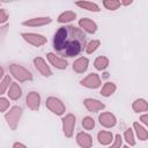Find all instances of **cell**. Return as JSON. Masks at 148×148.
<instances>
[{
    "label": "cell",
    "instance_id": "obj_16",
    "mask_svg": "<svg viewBox=\"0 0 148 148\" xmlns=\"http://www.w3.org/2000/svg\"><path fill=\"white\" fill-rule=\"evenodd\" d=\"M76 142L81 148H91L92 147V138L90 134L86 132H80L76 134Z\"/></svg>",
    "mask_w": 148,
    "mask_h": 148
},
{
    "label": "cell",
    "instance_id": "obj_8",
    "mask_svg": "<svg viewBox=\"0 0 148 148\" xmlns=\"http://www.w3.org/2000/svg\"><path fill=\"white\" fill-rule=\"evenodd\" d=\"M80 83H81V86H83L88 89H97L98 87H101V77L96 73H90L86 77H83L80 81Z\"/></svg>",
    "mask_w": 148,
    "mask_h": 148
},
{
    "label": "cell",
    "instance_id": "obj_3",
    "mask_svg": "<svg viewBox=\"0 0 148 148\" xmlns=\"http://www.w3.org/2000/svg\"><path fill=\"white\" fill-rule=\"evenodd\" d=\"M9 72L12 76L18 82H27L32 80V74L27 68H24L18 64H12L9 66Z\"/></svg>",
    "mask_w": 148,
    "mask_h": 148
},
{
    "label": "cell",
    "instance_id": "obj_31",
    "mask_svg": "<svg viewBox=\"0 0 148 148\" xmlns=\"http://www.w3.org/2000/svg\"><path fill=\"white\" fill-rule=\"evenodd\" d=\"M9 104H10V102H9L7 98L0 96V112L7 111V110L9 109Z\"/></svg>",
    "mask_w": 148,
    "mask_h": 148
},
{
    "label": "cell",
    "instance_id": "obj_37",
    "mask_svg": "<svg viewBox=\"0 0 148 148\" xmlns=\"http://www.w3.org/2000/svg\"><path fill=\"white\" fill-rule=\"evenodd\" d=\"M123 148H130V147H128V146H125V147H123Z\"/></svg>",
    "mask_w": 148,
    "mask_h": 148
},
{
    "label": "cell",
    "instance_id": "obj_35",
    "mask_svg": "<svg viewBox=\"0 0 148 148\" xmlns=\"http://www.w3.org/2000/svg\"><path fill=\"white\" fill-rule=\"evenodd\" d=\"M133 1L132 0H121L120 1V6L123 5V6H128V5H131Z\"/></svg>",
    "mask_w": 148,
    "mask_h": 148
},
{
    "label": "cell",
    "instance_id": "obj_26",
    "mask_svg": "<svg viewBox=\"0 0 148 148\" xmlns=\"http://www.w3.org/2000/svg\"><path fill=\"white\" fill-rule=\"evenodd\" d=\"M124 139L127 142V145H130L131 147L135 146V138H134V132L132 128H127L124 132Z\"/></svg>",
    "mask_w": 148,
    "mask_h": 148
},
{
    "label": "cell",
    "instance_id": "obj_27",
    "mask_svg": "<svg viewBox=\"0 0 148 148\" xmlns=\"http://www.w3.org/2000/svg\"><path fill=\"white\" fill-rule=\"evenodd\" d=\"M10 83H12V80H10V76H9V75L5 76V77L0 81V96H2L5 92L8 91V88H9V86H10Z\"/></svg>",
    "mask_w": 148,
    "mask_h": 148
},
{
    "label": "cell",
    "instance_id": "obj_9",
    "mask_svg": "<svg viewBox=\"0 0 148 148\" xmlns=\"http://www.w3.org/2000/svg\"><path fill=\"white\" fill-rule=\"evenodd\" d=\"M46 58H47L50 65H52V66H53L54 68H57V69L62 71V69H66L67 66H68L67 60H65V58L59 57V56H57V54L53 53V52H49V53L46 54Z\"/></svg>",
    "mask_w": 148,
    "mask_h": 148
},
{
    "label": "cell",
    "instance_id": "obj_11",
    "mask_svg": "<svg viewBox=\"0 0 148 148\" xmlns=\"http://www.w3.org/2000/svg\"><path fill=\"white\" fill-rule=\"evenodd\" d=\"M98 121L99 124L105 127V128H111V127H114L116 124H117V118L113 113L111 112H102L99 116H98Z\"/></svg>",
    "mask_w": 148,
    "mask_h": 148
},
{
    "label": "cell",
    "instance_id": "obj_12",
    "mask_svg": "<svg viewBox=\"0 0 148 148\" xmlns=\"http://www.w3.org/2000/svg\"><path fill=\"white\" fill-rule=\"evenodd\" d=\"M25 104L30 110L37 111L40 106V95L37 91H30L25 98Z\"/></svg>",
    "mask_w": 148,
    "mask_h": 148
},
{
    "label": "cell",
    "instance_id": "obj_25",
    "mask_svg": "<svg viewBox=\"0 0 148 148\" xmlns=\"http://www.w3.org/2000/svg\"><path fill=\"white\" fill-rule=\"evenodd\" d=\"M99 45H101V42L98 40V39H92V40H90L89 43H87V45H86V52L88 53V54H91V53H94L98 47H99Z\"/></svg>",
    "mask_w": 148,
    "mask_h": 148
},
{
    "label": "cell",
    "instance_id": "obj_19",
    "mask_svg": "<svg viewBox=\"0 0 148 148\" xmlns=\"http://www.w3.org/2000/svg\"><path fill=\"white\" fill-rule=\"evenodd\" d=\"M132 109L134 112L136 113H142V112H147L148 111V103L145 98H138L133 102L132 104Z\"/></svg>",
    "mask_w": 148,
    "mask_h": 148
},
{
    "label": "cell",
    "instance_id": "obj_30",
    "mask_svg": "<svg viewBox=\"0 0 148 148\" xmlns=\"http://www.w3.org/2000/svg\"><path fill=\"white\" fill-rule=\"evenodd\" d=\"M121 146H123V136L120 134H116L109 148H121Z\"/></svg>",
    "mask_w": 148,
    "mask_h": 148
},
{
    "label": "cell",
    "instance_id": "obj_15",
    "mask_svg": "<svg viewBox=\"0 0 148 148\" xmlns=\"http://www.w3.org/2000/svg\"><path fill=\"white\" fill-rule=\"evenodd\" d=\"M88 66H89V60L86 57H80V58L75 59L74 62H73V65H72L73 71L75 73H79V74L84 73L88 69Z\"/></svg>",
    "mask_w": 148,
    "mask_h": 148
},
{
    "label": "cell",
    "instance_id": "obj_29",
    "mask_svg": "<svg viewBox=\"0 0 148 148\" xmlns=\"http://www.w3.org/2000/svg\"><path fill=\"white\" fill-rule=\"evenodd\" d=\"M82 126H83L84 130L91 131V130L95 127V120H94L91 117L87 116V117H84V118L82 119Z\"/></svg>",
    "mask_w": 148,
    "mask_h": 148
},
{
    "label": "cell",
    "instance_id": "obj_36",
    "mask_svg": "<svg viewBox=\"0 0 148 148\" xmlns=\"http://www.w3.org/2000/svg\"><path fill=\"white\" fill-rule=\"evenodd\" d=\"M3 77H5V72H3V68L0 67V81H1Z\"/></svg>",
    "mask_w": 148,
    "mask_h": 148
},
{
    "label": "cell",
    "instance_id": "obj_24",
    "mask_svg": "<svg viewBox=\"0 0 148 148\" xmlns=\"http://www.w3.org/2000/svg\"><path fill=\"white\" fill-rule=\"evenodd\" d=\"M108 66H109V58L108 57L99 56L94 61V67L97 71H104L105 68H108Z\"/></svg>",
    "mask_w": 148,
    "mask_h": 148
},
{
    "label": "cell",
    "instance_id": "obj_14",
    "mask_svg": "<svg viewBox=\"0 0 148 148\" xmlns=\"http://www.w3.org/2000/svg\"><path fill=\"white\" fill-rule=\"evenodd\" d=\"M83 105L86 106V109L89 112H97V111H101L105 108L104 103H102L101 101L95 99V98H86L83 101Z\"/></svg>",
    "mask_w": 148,
    "mask_h": 148
},
{
    "label": "cell",
    "instance_id": "obj_32",
    "mask_svg": "<svg viewBox=\"0 0 148 148\" xmlns=\"http://www.w3.org/2000/svg\"><path fill=\"white\" fill-rule=\"evenodd\" d=\"M8 14H7V12L5 10V9H0V24H2V23H6L7 21H8Z\"/></svg>",
    "mask_w": 148,
    "mask_h": 148
},
{
    "label": "cell",
    "instance_id": "obj_23",
    "mask_svg": "<svg viewBox=\"0 0 148 148\" xmlns=\"http://www.w3.org/2000/svg\"><path fill=\"white\" fill-rule=\"evenodd\" d=\"M116 89H117V86L113 82H106L103 84V87L101 89V95L104 97H110L111 95L114 94Z\"/></svg>",
    "mask_w": 148,
    "mask_h": 148
},
{
    "label": "cell",
    "instance_id": "obj_34",
    "mask_svg": "<svg viewBox=\"0 0 148 148\" xmlns=\"http://www.w3.org/2000/svg\"><path fill=\"white\" fill-rule=\"evenodd\" d=\"M13 148H28V147L24 143H22V142H14Z\"/></svg>",
    "mask_w": 148,
    "mask_h": 148
},
{
    "label": "cell",
    "instance_id": "obj_18",
    "mask_svg": "<svg viewBox=\"0 0 148 148\" xmlns=\"http://www.w3.org/2000/svg\"><path fill=\"white\" fill-rule=\"evenodd\" d=\"M75 5L82 9H86L88 12H92V13H98L101 10L99 6L96 3V2H92V1H76Z\"/></svg>",
    "mask_w": 148,
    "mask_h": 148
},
{
    "label": "cell",
    "instance_id": "obj_7",
    "mask_svg": "<svg viewBox=\"0 0 148 148\" xmlns=\"http://www.w3.org/2000/svg\"><path fill=\"white\" fill-rule=\"evenodd\" d=\"M34 66H35L36 71H37L40 75H43V76H45V77H49V76L52 75V71H51L50 66L47 65V62L45 61L44 58H42V57H36V58L34 59Z\"/></svg>",
    "mask_w": 148,
    "mask_h": 148
},
{
    "label": "cell",
    "instance_id": "obj_5",
    "mask_svg": "<svg viewBox=\"0 0 148 148\" xmlns=\"http://www.w3.org/2000/svg\"><path fill=\"white\" fill-rule=\"evenodd\" d=\"M75 123H76V118L74 114L72 113H67L62 119H61V124H62V133L66 138H72L74 134V127H75Z\"/></svg>",
    "mask_w": 148,
    "mask_h": 148
},
{
    "label": "cell",
    "instance_id": "obj_17",
    "mask_svg": "<svg viewBox=\"0 0 148 148\" xmlns=\"http://www.w3.org/2000/svg\"><path fill=\"white\" fill-rule=\"evenodd\" d=\"M7 94H8L9 99H12V101H17V99L22 96V88L18 86L17 82H12L10 86H9V88H8Z\"/></svg>",
    "mask_w": 148,
    "mask_h": 148
},
{
    "label": "cell",
    "instance_id": "obj_10",
    "mask_svg": "<svg viewBox=\"0 0 148 148\" xmlns=\"http://www.w3.org/2000/svg\"><path fill=\"white\" fill-rule=\"evenodd\" d=\"M52 22V18L49 16H39V17H32L29 18L24 22H22V24L24 27H31V28H37V27H43V25H47Z\"/></svg>",
    "mask_w": 148,
    "mask_h": 148
},
{
    "label": "cell",
    "instance_id": "obj_28",
    "mask_svg": "<svg viewBox=\"0 0 148 148\" xmlns=\"http://www.w3.org/2000/svg\"><path fill=\"white\" fill-rule=\"evenodd\" d=\"M103 6L109 10H116L120 7V1L119 0H104Z\"/></svg>",
    "mask_w": 148,
    "mask_h": 148
},
{
    "label": "cell",
    "instance_id": "obj_13",
    "mask_svg": "<svg viewBox=\"0 0 148 148\" xmlns=\"http://www.w3.org/2000/svg\"><path fill=\"white\" fill-rule=\"evenodd\" d=\"M79 27L82 31L87 34H95L97 31V24L89 17H83L79 21Z\"/></svg>",
    "mask_w": 148,
    "mask_h": 148
},
{
    "label": "cell",
    "instance_id": "obj_21",
    "mask_svg": "<svg viewBox=\"0 0 148 148\" xmlns=\"http://www.w3.org/2000/svg\"><path fill=\"white\" fill-rule=\"evenodd\" d=\"M97 140H98L99 145L108 146L113 141V134L109 131H101L97 134Z\"/></svg>",
    "mask_w": 148,
    "mask_h": 148
},
{
    "label": "cell",
    "instance_id": "obj_33",
    "mask_svg": "<svg viewBox=\"0 0 148 148\" xmlns=\"http://www.w3.org/2000/svg\"><path fill=\"white\" fill-rule=\"evenodd\" d=\"M140 121H141L145 126H147V125H148V114H147V113L142 114V116L140 117Z\"/></svg>",
    "mask_w": 148,
    "mask_h": 148
},
{
    "label": "cell",
    "instance_id": "obj_1",
    "mask_svg": "<svg viewBox=\"0 0 148 148\" xmlns=\"http://www.w3.org/2000/svg\"><path fill=\"white\" fill-rule=\"evenodd\" d=\"M86 45L84 32L72 24L60 27L53 37V49L62 57H75L86 49Z\"/></svg>",
    "mask_w": 148,
    "mask_h": 148
},
{
    "label": "cell",
    "instance_id": "obj_20",
    "mask_svg": "<svg viewBox=\"0 0 148 148\" xmlns=\"http://www.w3.org/2000/svg\"><path fill=\"white\" fill-rule=\"evenodd\" d=\"M133 130H134L133 132H135V134H136V136L139 138V140L146 141V140L148 139V131H147L146 127L142 126L140 123H138V121L133 123Z\"/></svg>",
    "mask_w": 148,
    "mask_h": 148
},
{
    "label": "cell",
    "instance_id": "obj_22",
    "mask_svg": "<svg viewBox=\"0 0 148 148\" xmlns=\"http://www.w3.org/2000/svg\"><path fill=\"white\" fill-rule=\"evenodd\" d=\"M76 18V14L73 12V10H66V12H62L59 16H58V22L59 23H62V24H66V23H71L72 21H74Z\"/></svg>",
    "mask_w": 148,
    "mask_h": 148
},
{
    "label": "cell",
    "instance_id": "obj_2",
    "mask_svg": "<svg viewBox=\"0 0 148 148\" xmlns=\"http://www.w3.org/2000/svg\"><path fill=\"white\" fill-rule=\"evenodd\" d=\"M21 117H22V109L17 105L12 106L9 109V111H7L5 113V120H6L7 125L9 126V128L13 131H15L17 128Z\"/></svg>",
    "mask_w": 148,
    "mask_h": 148
},
{
    "label": "cell",
    "instance_id": "obj_4",
    "mask_svg": "<svg viewBox=\"0 0 148 148\" xmlns=\"http://www.w3.org/2000/svg\"><path fill=\"white\" fill-rule=\"evenodd\" d=\"M45 105L46 108L49 109V111H51L53 114L56 116H62L66 111V106L65 104L57 97H53V96H50L46 98V102H45Z\"/></svg>",
    "mask_w": 148,
    "mask_h": 148
},
{
    "label": "cell",
    "instance_id": "obj_6",
    "mask_svg": "<svg viewBox=\"0 0 148 148\" xmlns=\"http://www.w3.org/2000/svg\"><path fill=\"white\" fill-rule=\"evenodd\" d=\"M21 36L28 44L36 46V47H39L47 42L46 37H44L40 34H36V32H22Z\"/></svg>",
    "mask_w": 148,
    "mask_h": 148
}]
</instances>
